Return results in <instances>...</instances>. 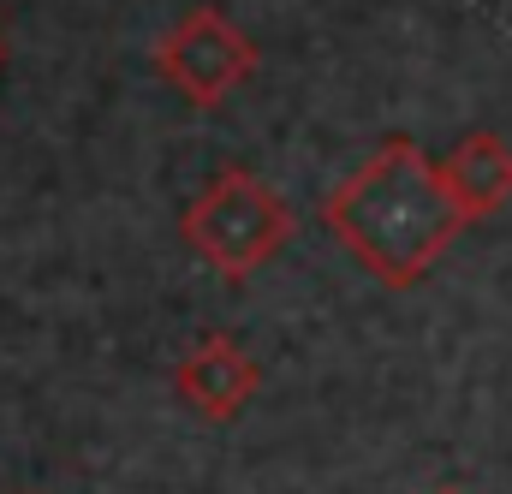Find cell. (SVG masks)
Listing matches in <instances>:
<instances>
[{
    "label": "cell",
    "mask_w": 512,
    "mask_h": 494,
    "mask_svg": "<svg viewBox=\"0 0 512 494\" xmlns=\"http://www.w3.org/2000/svg\"><path fill=\"white\" fill-rule=\"evenodd\" d=\"M0 60H6V42H0Z\"/></svg>",
    "instance_id": "cell-6"
},
{
    "label": "cell",
    "mask_w": 512,
    "mask_h": 494,
    "mask_svg": "<svg viewBox=\"0 0 512 494\" xmlns=\"http://www.w3.org/2000/svg\"><path fill=\"white\" fill-rule=\"evenodd\" d=\"M441 179L459 203L465 221H489L495 209L512 203V143L495 137V131H471L447 149L441 161Z\"/></svg>",
    "instance_id": "cell-5"
},
{
    "label": "cell",
    "mask_w": 512,
    "mask_h": 494,
    "mask_svg": "<svg viewBox=\"0 0 512 494\" xmlns=\"http://www.w3.org/2000/svg\"><path fill=\"white\" fill-rule=\"evenodd\" d=\"M155 72L191 102V108H221L239 84L256 72V42L215 6L185 12L161 42H155Z\"/></svg>",
    "instance_id": "cell-3"
},
{
    "label": "cell",
    "mask_w": 512,
    "mask_h": 494,
    "mask_svg": "<svg viewBox=\"0 0 512 494\" xmlns=\"http://www.w3.org/2000/svg\"><path fill=\"white\" fill-rule=\"evenodd\" d=\"M256 364L245 358V346H233V340H221V334H209L197 352H185L179 358V370H173V387H179V399L191 405V411H203V417H239L245 405H251L256 393Z\"/></svg>",
    "instance_id": "cell-4"
},
{
    "label": "cell",
    "mask_w": 512,
    "mask_h": 494,
    "mask_svg": "<svg viewBox=\"0 0 512 494\" xmlns=\"http://www.w3.org/2000/svg\"><path fill=\"white\" fill-rule=\"evenodd\" d=\"M441 494H459V489H441Z\"/></svg>",
    "instance_id": "cell-7"
},
{
    "label": "cell",
    "mask_w": 512,
    "mask_h": 494,
    "mask_svg": "<svg viewBox=\"0 0 512 494\" xmlns=\"http://www.w3.org/2000/svg\"><path fill=\"white\" fill-rule=\"evenodd\" d=\"M322 227L358 256V268L405 292L447 256L471 221L459 215L441 161H429L411 137H387L376 143V155H364V167H352L328 191Z\"/></svg>",
    "instance_id": "cell-1"
},
{
    "label": "cell",
    "mask_w": 512,
    "mask_h": 494,
    "mask_svg": "<svg viewBox=\"0 0 512 494\" xmlns=\"http://www.w3.org/2000/svg\"><path fill=\"white\" fill-rule=\"evenodd\" d=\"M185 245L197 250L215 274L245 280L262 262H274L292 239V209L280 203L274 185H262L251 167H221L185 209L179 221Z\"/></svg>",
    "instance_id": "cell-2"
}]
</instances>
